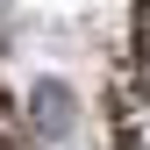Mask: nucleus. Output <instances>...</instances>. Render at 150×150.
<instances>
[{
  "label": "nucleus",
  "instance_id": "1",
  "mask_svg": "<svg viewBox=\"0 0 150 150\" xmlns=\"http://www.w3.org/2000/svg\"><path fill=\"white\" fill-rule=\"evenodd\" d=\"M115 122H122V150H150V93L129 86L115 100Z\"/></svg>",
  "mask_w": 150,
  "mask_h": 150
},
{
  "label": "nucleus",
  "instance_id": "3",
  "mask_svg": "<svg viewBox=\"0 0 150 150\" xmlns=\"http://www.w3.org/2000/svg\"><path fill=\"white\" fill-rule=\"evenodd\" d=\"M7 143H14V129H7V115H0V150H7Z\"/></svg>",
  "mask_w": 150,
  "mask_h": 150
},
{
  "label": "nucleus",
  "instance_id": "2",
  "mask_svg": "<svg viewBox=\"0 0 150 150\" xmlns=\"http://www.w3.org/2000/svg\"><path fill=\"white\" fill-rule=\"evenodd\" d=\"M36 129H43V136H64V129H71V93L64 86H36Z\"/></svg>",
  "mask_w": 150,
  "mask_h": 150
}]
</instances>
